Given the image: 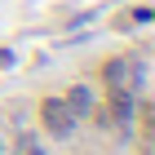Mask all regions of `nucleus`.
<instances>
[{
	"mask_svg": "<svg viewBox=\"0 0 155 155\" xmlns=\"http://www.w3.org/2000/svg\"><path fill=\"white\" fill-rule=\"evenodd\" d=\"M124 71H129L124 62H111V67H107V80H111V84H124Z\"/></svg>",
	"mask_w": 155,
	"mask_h": 155,
	"instance_id": "nucleus-4",
	"label": "nucleus"
},
{
	"mask_svg": "<svg viewBox=\"0 0 155 155\" xmlns=\"http://www.w3.org/2000/svg\"><path fill=\"white\" fill-rule=\"evenodd\" d=\"M40 120H45V129L53 133V137H71L75 133V115H71V107H67L62 97H45V102H40Z\"/></svg>",
	"mask_w": 155,
	"mask_h": 155,
	"instance_id": "nucleus-1",
	"label": "nucleus"
},
{
	"mask_svg": "<svg viewBox=\"0 0 155 155\" xmlns=\"http://www.w3.org/2000/svg\"><path fill=\"white\" fill-rule=\"evenodd\" d=\"M111 111H115V120H129L133 115V97L124 93L120 84H115V93H111Z\"/></svg>",
	"mask_w": 155,
	"mask_h": 155,
	"instance_id": "nucleus-3",
	"label": "nucleus"
},
{
	"mask_svg": "<svg viewBox=\"0 0 155 155\" xmlns=\"http://www.w3.org/2000/svg\"><path fill=\"white\" fill-rule=\"evenodd\" d=\"M62 102L71 107V115H84V111L93 107V93H89L84 84H75V89H71V93H67V97H62Z\"/></svg>",
	"mask_w": 155,
	"mask_h": 155,
	"instance_id": "nucleus-2",
	"label": "nucleus"
}]
</instances>
